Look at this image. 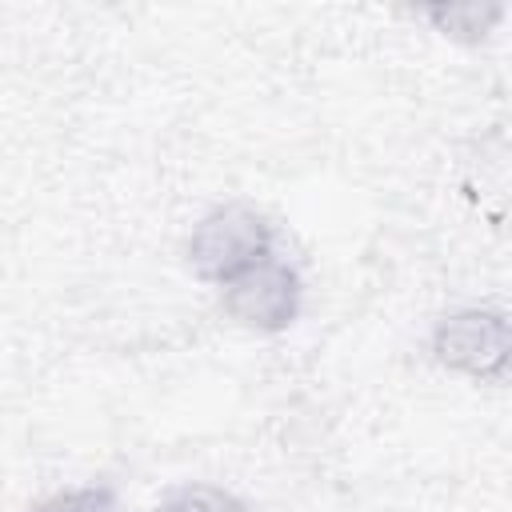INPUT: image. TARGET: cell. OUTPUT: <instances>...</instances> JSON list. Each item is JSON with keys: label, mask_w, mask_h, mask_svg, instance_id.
<instances>
[{"label": "cell", "mask_w": 512, "mask_h": 512, "mask_svg": "<svg viewBox=\"0 0 512 512\" xmlns=\"http://www.w3.org/2000/svg\"><path fill=\"white\" fill-rule=\"evenodd\" d=\"M268 244H272V232H268L264 216H256L244 204H228V208L208 212L196 224V232L188 240V264H192L196 276L228 284L244 268L264 260Z\"/></svg>", "instance_id": "obj_1"}, {"label": "cell", "mask_w": 512, "mask_h": 512, "mask_svg": "<svg viewBox=\"0 0 512 512\" xmlns=\"http://www.w3.org/2000/svg\"><path fill=\"white\" fill-rule=\"evenodd\" d=\"M224 304L236 320L264 328V332H280L296 320L300 280L284 260L268 252L264 260H256L252 268H244L236 280L224 284Z\"/></svg>", "instance_id": "obj_3"}, {"label": "cell", "mask_w": 512, "mask_h": 512, "mask_svg": "<svg viewBox=\"0 0 512 512\" xmlns=\"http://www.w3.org/2000/svg\"><path fill=\"white\" fill-rule=\"evenodd\" d=\"M156 512H244V504L220 488L196 484V488H180L176 496H168Z\"/></svg>", "instance_id": "obj_4"}, {"label": "cell", "mask_w": 512, "mask_h": 512, "mask_svg": "<svg viewBox=\"0 0 512 512\" xmlns=\"http://www.w3.org/2000/svg\"><path fill=\"white\" fill-rule=\"evenodd\" d=\"M36 512H116V500L108 488H76L44 500Z\"/></svg>", "instance_id": "obj_6"}, {"label": "cell", "mask_w": 512, "mask_h": 512, "mask_svg": "<svg viewBox=\"0 0 512 512\" xmlns=\"http://www.w3.org/2000/svg\"><path fill=\"white\" fill-rule=\"evenodd\" d=\"M436 360L468 372L476 380L484 376H504L508 364V320L504 312H488V308H468L456 312L448 320H440L436 336H432Z\"/></svg>", "instance_id": "obj_2"}, {"label": "cell", "mask_w": 512, "mask_h": 512, "mask_svg": "<svg viewBox=\"0 0 512 512\" xmlns=\"http://www.w3.org/2000/svg\"><path fill=\"white\" fill-rule=\"evenodd\" d=\"M432 20L440 28H448L452 36H484L496 20H500V8H476V4H464V8H436Z\"/></svg>", "instance_id": "obj_5"}]
</instances>
